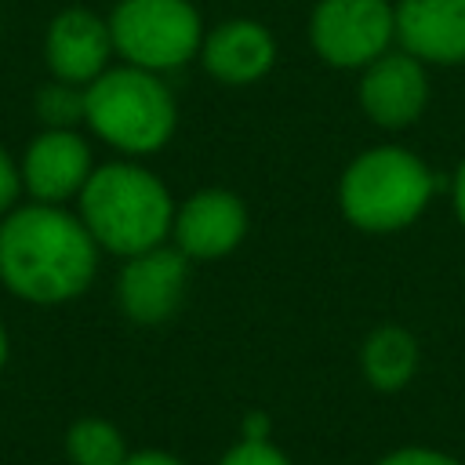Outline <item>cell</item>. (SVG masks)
Here are the masks:
<instances>
[{
    "mask_svg": "<svg viewBox=\"0 0 465 465\" xmlns=\"http://www.w3.org/2000/svg\"><path fill=\"white\" fill-rule=\"evenodd\" d=\"M102 247L65 203H18L0 218V283L29 305H65L98 272Z\"/></svg>",
    "mask_w": 465,
    "mask_h": 465,
    "instance_id": "obj_1",
    "label": "cell"
},
{
    "mask_svg": "<svg viewBox=\"0 0 465 465\" xmlns=\"http://www.w3.org/2000/svg\"><path fill=\"white\" fill-rule=\"evenodd\" d=\"M174 196L167 182L138 160L98 163L76 196V214L105 254L131 258L171 240Z\"/></svg>",
    "mask_w": 465,
    "mask_h": 465,
    "instance_id": "obj_2",
    "label": "cell"
},
{
    "mask_svg": "<svg viewBox=\"0 0 465 465\" xmlns=\"http://www.w3.org/2000/svg\"><path fill=\"white\" fill-rule=\"evenodd\" d=\"M432 193L436 178L429 163L407 145L381 142L367 145L345 163L338 178V211L352 229L389 236L414 225Z\"/></svg>",
    "mask_w": 465,
    "mask_h": 465,
    "instance_id": "obj_3",
    "label": "cell"
},
{
    "mask_svg": "<svg viewBox=\"0 0 465 465\" xmlns=\"http://www.w3.org/2000/svg\"><path fill=\"white\" fill-rule=\"evenodd\" d=\"M84 127L120 156H153L178 131V102L163 73L120 62L84 87Z\"/></svg>",
    "mask_w": 465,
    "mask_h": 465,
    "instance_id": "obj_4",
    "label": "cell"
},
{
    "mask_svg": "<svg viewBox=\"0 0 465 465\" xmlns=\"http://www.w3.org/2000/svg\"><path fill=\"white\" fill-rule=\"evenodd\" d=\"M105 18L113 51L149 73H174L200 58L207 33L193 0H116Z\"/></svg>",
    "mask_w": 465,
    "mask_h": 465,
    "instance_id": "obj_5",
    "label": "cell"
},
{
    "mask_svg": "<svg viewBox=\"0 0 465 465\" xmlns=\"http://www.w3.org/2000/svg\"><path fill=\"white\" fill-rule=\"evenodd\" d=\"M309 47L331 69L360 73L396 44L392 0H316L309 11Z\"/></svg>",
    "mask_w": 465,
    "mask_h": 465,
    "instance_id": "obj_6",
    "label": "cell"
},
{
    "mask_svg": "<svg viewBox=\"0 0 465 465\" xmlns=\"http://www.w3.org/2000/svg\"><path fill=\"white\" fill-rule=\"evenodd\" d=\"M429 98H432L429 65L403 47H392L360 69L356 102L374 127L403 131L418 124L421 113L429 109Z\"/></svg>",
    "mask_w": 465,
    "mask_h": 465,
    "instance_id": "obj_7",
    "label": "cell"
},
{
    "mask_svg": "<svg viewBox=\"0 0 465 465\" xmlns=\"http://www.w3.org/2000/svg\"><path fill=\"white\" fill-rule=\"evenodd\" d=\"M189 265L193 262L174 243H160V247L124 258V269L116 276L120 312L142 327H156L171 320L185 302Z\"/></svg>",
    "mask_w": 465,
    "mask_h": 465,
    "instance_id": "obj_8",
    "label": "cell"
},
{
    "mask_svg": "<svg viewBox=\"0 0 465 465\" xmlns=\"http://www.w3.org/2000/svg\"><path fill=\"white\" fill-rule=\"evenodd\" d=\"M91 142L76 127H44L18 156L22 193L36 203H69L94 171Z\"/></svg>",
    "mask_w": 465,
    "mask_h": 465,
    "instance_id": "obj_9",
    "label": "cell"
},
{
    "mask_svg": "<svg viewBox=\"0 0 465 465\" xmlns=\"http://www.w3.org/2000/svg\"><path fill=\"white\" fill-rule=\"evenodd\" d=\"M247 225V203L225 185H207L174 207L171 243L189 262H218L243 243Z\"/></svg>",
    "mask_w": 465,
    "mask_h": 465,
    "instance_id": "obj_10",
    "label": "cell"
},
{
    "mask_svg": "<svg viewBox=\"0 0 465 465\" xmlns=\"http://www.w3.org/2000/svg\"><path fill=\"white\" fill-rule=\"evenodd\" d=\"M109 18L91 7H62L44 33V62L54 80L87 87L113 62Z\"/></svg>",
    "mask_w": 465,
    "mask_h": 465,
    "instance_id": "obj_11",
    "label": "cell"
},
{
    "mask_svg": "<svg viewBox=\"0 0 465 465\" xmlns=\"http://www.w3.org/2000/svg\"><path fill=\"white\" fill-rule=\"evenodd\" d=\"M203 73L225 87H251L276 65V36L254 18H225L203 33Z\"/></svg>",
    "mask_w": 465,
    "mask_h": 465,
    "instance_id": "obj_12",
    "label": "cell"
},
{
    "mask_svg": "<svg viewBox=\"0 0 465 465\" xmlns=\"http://www.w3.org/2000/svg\"><path fill=\"white\" fill-rule=\"evenodd\" d=\"M396 44L425 65H465V0H396Z\"/></svg>",
    "mask_w": 465,
    "mask_h": 465,
    "instance_id": "obj_13",
    "label": "cell"
},
{
    "mask_svg": "<svg viewBox=\"0 0 465 465\" xmlns=\"http://www.w3.org/2000/svg\"><path fill=\"white\" fill-rule=\"evenodd\" d=\"M421 363L418 338L403 323H378L360 345V374L374 392H400L414 381Z\"/></svg>",
    "mask_w": 465,
    "mask_h": 465,
    "instance_id": "obj_14",
    "label": "cell"
},
{
    "mask_svg": "<svg viewBox=\"0 0 465 465\" xmlns=\"http://www.w3.org/2000/svg\"><path fill=\"white\" fill-rule=\"evenodd\" d=\"M127 454V440L109 418L84 414L65 429V458L73 465H124Z\"/></svg>",
    "mask_w": 465,
    "mask_h": 465,
    "instance_id": "obj_15",
    "label": "cell"
},
{
    "mask_svg": "<svg viewBox=\"0 0 465 465\" xmlns=\"http://www.w3.org/2000/svg\"><path fill=\"white\" fill-rule=\"evenodd\" d=\"M33 109L44 127H80L84 124V87L51 76V84H44L36 91Z\"/></svg>",
    "mask_w": 465,
    "mask_h": 465,
    "instance_id": "obj_16",
    "label": "cell"
},
{
    "mask_svg": "<svg viewBox=\"0 0 465 465\" xmlns=\"http://www.w3.org/2000/svg\"><path fill=\"white\" fill-rule=\"evenodd\" d=\"M218 465H291V458L269 436H240L218 458Z\"/></svg>",
    "mask_w": 465,
    "mask_h": 465,
    "instance_id": "obj_17",
    "label": "cell"
},
{
    "mask_svg": "<svg viewBox=\"0 0 465 465\" xmlns=\"http://www.w3.org/2000/svg\"><path fill=\"white\" fill-rule=\"evenodd\" d=\"M374 465H465V461H458L447 450L425 447V443H407V447H396V450L381 454Z\"/></svg>",
    "mask_w": 465,
    "mask_h": 465,
    "instance_id": "obj_18",
    "label": "cell"
},
{
    "mask_svg": "<svg viewBox=\"0 0 465 465\" xmlns=\"http://www.w3.org/2000/svg\"><path fill=\"white\" fill-rule=\"evenodd\" d=\"M18 196H22V174H18V160L0 145V218L18 207Z\"/></svg>",
    "mask_w": 465,
    "mask_h": 465,
    "instance_id": "obj_19",
    "label": "cell"
},
{
    "mask_svg": "<svg viewBox=\"0 0 465 465\" xmlns=\"http://www.w3.org/2000/svg\"><path fill=\"white\" fill-rule=\"evenodd\" d=\"M450 207H454V218L465 229V156H461V163L454 167V178H450Z\"/></svg>",
    "mask_w": 465,
    "mask_h": 465,
    "instance_id": "obj_20",
    "label": "cell"
},
{
    "mask_svg": "<svg viewBox=\"0 0 465 465\" xmlns=\"http://www.w3.org/2000/svg\"><path fill=\"white\" fill-rule=\"evenodd\" d=\"M124 465H182V461H178L174 454H167V450L149 447V450H131Z\"/></svg>",
    "mask_w": 465,
    "mask_h": 465,
    "instance_id": "obj_21",
    "label": "cell"
},
{
    "mask_svg": "<svg viewBox=\"0 0 465 465\" xmlns=\"http://www.w3.org/2000/svg\"><path fill=\"white\" fill-rule=\"evenodd\" d=\"M7 360H11V338H7V327H4V320H0V374H4Z\"/></svg>",
    "mask_w": 465,
    "mask_h": 465,
    "instance_id": "obj_22",
    "label": "cell"
}]
</instances>
